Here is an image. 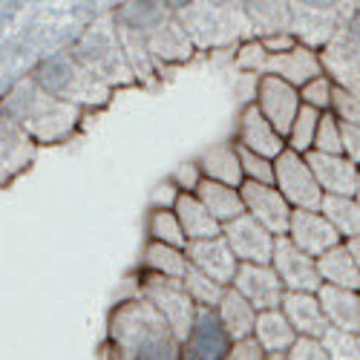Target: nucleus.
I'll list each match as a JSON object with an SVG mask.
<instances>
[{
	"label": "nucleus",
	"mask_w": 360,
	"mask_h": 360,
	"mask_svg": "<svg viewBox=\"0 0 360 360\" xmlns=\"http://www.w3.org/2000/svg\"><path fill=\"white\" fill-rule=\"evenodd\" d=\"M107 343L112 349V360H182V343L144 297L122 300L112 306Z\"/></svg>",
	"instance_id": "f257e3e1"
},
{
	"label": "nucleus",
	"mask_w": 360,
	"mask_h": 360,
	"mask_svg": "<svg viewBox=\"0 0 360 360\" xmlns=\"http://www.w3.org/2000/svg\"><path fill=\"white\" fill-rule=\"evenodd\" d=\"M0 115L18 124L35 144H61L78 130L84 110L52 98L32 78H23L0 98Z\"/></svg>",
	"instance_id": "f03ea898"
},
{
	"label": "nucleus",
	"mask_w": 360,
	"mask_h": 360,
	"mask_svg": "<svg viewBox=\"0 0 360 360\" xmlns=\"http://www.w3.org/2000/svg\"><path fill=\"white\" fill-rule=\"evenodd\" d=\"M29 78L52 98L72 104L78 110H96L112 98V89L107 84H101L96 75H89L70 49H58V52L44 55L35 64V70L29 72Z\"/></svg>",
	"instance_id": "7ed1b4c3"
},
{
	"label": "nucleus",
	"mask_w": 360,
	"mask_h": 360,
	"mask_svg": "<svg viewBox=\"0 0 360 360\" xmlns=\"http://www.w3.org/2000/svg\"><path fill=\"white\" fill-rule=\"evenodd\" d=\"M70 52L78 58V64L89 75H96L110 89L136 84V75H133V70L127 64V55L122 49V41H118L115 23H93V26H86L84 32L75 38V44L70 46Z\"/></svg>",
	"instance_id": "20e7f679"
},
{
	"label": "nucleus",
	"mask_w": 360,
	"mask_h": 360,
	"mask_svg": "<svg viewBox=\"0 0 360 360\" xmlns=\"http://www.w3.org/2000/svg\"><path fill=\"white\" fill-rule=\"evenodd\" d=\"M170 9L185 26L196 49L228 46L239 35H245V41L251 38L243 4H170Z\"/></svg>",
	"instance_id": "39448f33"
},
{
	"label": "nucleus",
	"mask_w": 360,
	"mask_h": 360,
	"mask_svg": "<svg viewBox=\"0 0 360 360\" xmlns=\"http://www.w3.org/2000/svg\"><path fill=\"white\" fill-rule=\"evenodd\" d=\"M139 280V297H144L150 306H153L162 320L170 326V332L176 335L179 343H185L191 335V326L196 317V306L188 297L185 285L179 280H167V277H156V274H136Z\"/></svg>",
	"instance_id": "423d86ee"
},
{
	"label": "nucleus",
	"mask_w": 360,
	"mask_h": 360,
	"mask_svg": "<svg viewBox=\"0 0 360 360\" xmlns=\"http://www.w3.org/2000/svg\"><path fill=\"white\" fill-rule=\"evenodd\" d=\"M274 188L291 211H320L326 199L306 156L291 153V150H283L274 159Z\"/></svg>",
	"instance_id": "0eeeda50"
},
{
	"label": "nucleus",
	"mask_w": 360,
	"mask_h": 360,
	"mask_svg": "<svg viewBox=\"0 0 360 360\" xmlns=\"http://www.w3.org/2000/svg\"><path fill=\"white\" fill-rule=\"evenodd\" d=\"M271 268L280 277L285 291L294 294H317L320 274H317V259L306 257L300 248L291 245L288 236H277L274 239V254H271Z\"/></svg>",
	"instance_id": "6e6552de"
},
{
	"label": "nucleus",
	"mask_w": 360,
	"mask_h": 360,
	"mask_svg": "<svg viewBox=\"0 0 360 360\" xmlns=\"http://www.w3.org/2000/svg\"><path fill=\"white\" fill-rule=\"evenodd\" d=\"M222 239L228 243L231 254L236 257V262H248V265H271V254H274V233L265 231L257 219H251L248 214H243L239 219L222 225Z\"/></svg>",
	"instance_id": "1a4fd4ad"
},
{
	"label": "nucleus",
	"mask_w": 360,
	"mask_h": 360,
	"mask_svg": "<svg viewBox=\"0 0 360 360\" xmlns=\"http://www.w3.org/2000/svg\"><path fill=\"white\" fill-rule=\"evenodd\" d=\"M254 104L257 110L262 112V118L271 124L283 139L294 122V115L300 112V89L274 78V75H259V84H257V96H254Z\"/></svg>",
	"instance_id": "9d476101"
},
{
	"label": "nucleus",
	"mask_w": 360,
	"mask_h": 360,
	"mask_svg": "<svg viewBox=\"0 0 360 360\" xmlns=\"http://www.w3.org/2000/svg\"><path fill=\"white\" fill-rule=\"evenodd\" d=\"M291 35L320 52L338 35V4H291Z\"/></svg>",
	"instance_id": "9b49d317"
},
{
	"label": "nucleus",
	"mask_w": 360,
	"mask_h": 360,
	"mask_svg": "<svg viewBox=\"0 0 360 360\" xmlns=\"http://www.w3.org/2000/svg\"><path fill=\"white\" fill-rule=\"evenodd\" d=\"M233 340L214 309H196L191 335L182 343V360H225Z\"/></svg>",
	"instance_id": "f8f14e48"
},
{
	"label": "nucleus",
	"mask_w": 360,
	"mask_h": 360,
	"mask_svg": "<svg viewBox=\"0 0 360 360\" xmlns=\"http://www.w3.org/2000/svg\"><path fill=\"white\" fill-rule=\"evenodd\" d=\"M231 288L243 294L248 303L254 306L257 314H259V311H277V309L283 306V297H285V288H283V283H280V277L274 274L271 265H248V262H239Z\"/></svg>",
	"instance_id": "ddd939ff"
},
{
	"label": "nucleus",
	"mask_w": 360,
	"mask_h": 360,
	"mask_svg": "<svg viewBox=\"0 0 360 360\" xmlns=\"http://www.w3.org/2000/svg\"><path fill=\"white\" fill-rule=\"evenodd\" d=\"M239 196H243L245 214L257 219L265 231H271L274 236H285L288 219H291V207L280 196L274 185H257V182H243L239 185Z\"/></svg>",
	"instance_id": "4468645a"
},
{
	"label": "nucleus",
	"mask_w": 360,
	"mask_h": 360,
	"mask_svg": "<svg viewBox=\"0 0 360 360\" xmlns=\"http://www.w3.org/2000/svg\"><path fill=\"white\" fill-rule=\"evenodd\" d=\"M320 64L335 86L360 96V49L346 29H338V35L320 49Z\"/></svg>",
	"instance_id": "2eb2a0df"
},
{
	"label": "nucleus",
	"mask_w": 360,
	"mask_h": 360,
	"mask_svg": "<svg viewBox=\"0 0 360 360\" xmlns=\"http://www.w3.org/2000/svg\"><path fill=\"white\" fill-rule=\"evenodd\" d=\"M285 236L291 239L294 248H300L311 259H320L326 251H332L335 245L343 243L338 231L326 222V217L320 211H291Z\"/></svg>",
	"instance_id": "dca6fc26"
},
{
	"label": "nucleus",
	"mask_w": 360,
	"mask_h": 360,
	"mask_svg": "<svg viewBox=\"0 0 360 360\" xmlns=\"http://www.w3.org/2000/svg\"><path fill=\"white\" fill-rule=\"evenodd\" d=\"M185 257H188V265L196 268V271H202L205 277H211L217 285L222 288H231L233 277H236V257L231 254L228 243L219 236L214 239H199V243H188L185 245Z\"/></svg>",
	"instance_id": "f3484780"
},
{
	"label": "nucleus",
	"mask_w": 360,
	"mask_h": 360,
	"mask_svg": "<svg viewBox=\"0 0 360 360\" xmlns=\"http://www.w3.org/2000/svg\"><path fill=\"white\" fill-rule=\"evenodd\" d=\"M233 144L243 147V150H248V153H257V156L271 159V162L285 150V139L265 122L262 112L257 110V104H245L243 110H239Z\"/></svg>",
	"instance_id": "a211bd4d"
},
{
	"label": "nucleus",
	"mask_w": 360,
	"mask_h": 360,
	"mask_svg": "<svg viewBox=\"0 0 360 360\" xmlns=\"http://www.w3.org/2000/svg\"><path fill=\"white\" fill-rule=\"evenodd\" d=\"M262 75H274L291 86H306L309 81H314L317 75H323V64H320V52L303 46V44H294L288 52L280 55H268L265 58V70Z\"/></svg>",
	"instance_id": "6ab92c4d"
},
{
	"label": "nucleus",
	"mask_w": 360,
	"mask_h": 360,
	"mask_svg": "<svg viewBox=\"0 0 360 360\" xmlns=\"http://www.w3.org/2000/svg\"><path fill=\"white\" fill-rule=\"evenodd\" d=\"M306 162L323 196H354L360 182V167H354L346 156H323L311 150V153H306Z\"/></svg>",
	"instance_id": "aec40b11"
},
{
	"label": "nucleus",
	"mask_w": 360,
	"mask_h": 360,
	"mask_svg": "<svg viewBox=\"0 0 360 360\" xmlns=\"http://www.w3.org/2000/svg\"><path fill=\"white\" fill-rule=\"evenodd\" d=\"M144 46H147V55L153 64H159V61L162 64H185L196 52L191 35L185 32V26L179 23L176 15L170 20H165L156 32L144 41Z\"/></svg>",
	"instance_id": "412c9836"
},
{
	"label": "nucleus",
	"mask_w": 360,
	"mask_h": 360,
	"mask_svg": "<svg viewBox=\"0 0 360 360\" xmlns=\"http://www.w3.org/2000/svg\"><path fill=\"white\" fill-rule=\"evenodd\" d=\"M317 303L323 309V317H326L328 328H340V332H349V335L360 332V291L320 285L317 288Z\"/></svg>",
	"instance_id": "4be33fe9"
},
{
	"label": "nucleus",
	"mask_w": 360,
	"mask_h": 360,
	"mask_svg": "<svg viewBox=\"0 0 360 360\" xmlns=\"http://www.w3.org/2000/svg\"><path fill=\"white\" fill-rule=\"evenodd\" d=\"M280 311L285 314V320L294 328L297 338L323 340V335L328 332V323H326L323 309L317 303V294H294V291H285Z\"/></svg>",
	"instance_id": "5701e85b"
},
{
	"label": "nucleus",
	"mask_w": 360,
	"mask_h": 360,
	"mask_svg": "<svg viewBox=\"0 0 360 360\" xmlns=\"http://www.w3.org/2000/svg\"><path fill=\"white\" fill-rule=\"evenodd\" d=\"M173 18L170 4H156V0H141V4H122L112 12V23L124 32L147 41L156 29Z\"/></svg>",
	"instance_id": "b1692460"
},
{
	"label": "nucleus",
	"mask_w": 360,
	"mask_h": 360,
	"mask_svg": "<svg viewBox=\"0 0 360 360\" xmlns=\"http://www.w3.org/2000/svg\"><path fill=\"white\" fill-rule=\"evenodd\" d=\"M196 165L207 182H219L228 188H239L245 182L243 167H239V150L233 141H217L207 144L202 153L196 156Z\"/></svg>",
	"instance_id": "393cba45"
},
{
	"label": "nucleus",
	"mask_w": 360,
	"mask_h": 360,
	"mask_svg": "<svg viewBox=\"0 0 360 360\" xmlns=\"http://www.w3.org/2000/svg\"><path fill=\"white\" fill-rule=\"evenodd\" d=\"M35 141L29 139L18 124L0 115V182L35 162Z\"/></svg>",
	"instance_id": "a878e982"
},
{
	"label": "nucleus",
	"mask_w": 360,
	"mask_h": 360,
	"mask_svg": "<svg viewBox=\"0 0 360 360\" xmlns=\"http://www.w3.org/2000/svg\"><path fill=\"white\" fill-rule=\"evenodd\" d=\"M173 214H176L179 225H182L188 243H199V239H214V236L222 233V225L205 211V205H202L193 193H182V196H179Z\"/></svg>",
	"instance_id": "bb28decb"
},
{
	"label": "nucleus",
	"mask_w": 360,
	"mask_h": 360,
	"mask_svg": "<svg viewBox=\"0 0 360 360\" xmlns=\"http://www.w3.org/2000/svg\"><path fill=\"white\" fill-rule=\"evenodd\" d=\"M219 323L225 326V332L231 335V340H245L254 335V323H257V311L248 300L233 291V288H225L219 306L214 309Z\"/></svg>",
	"instance_id": "cd10ccee"
},
{
	"label": "nucleus",
	"mask_w": 360,
	"mask_h": 360,
	"mask_svg": "<svg viewBox=\"0 0 360 360\" xmlns=\"http://www.w3.org/2000/svg\"><path fill=\"white\" fill-rule=\"evenodd\" d=\"M193 196L205 205V211L211 214L219 225H228V222H233V219H239L245 214V205H243V196H239V188H228V185L207 182V179H205Z\"/></svg>",
	"instance_id": "c85d7f7f"
},
{
	"label": "nucleus",
	"mask_w": 360,
	"mask_h": 360,
	"mask_svg": "<svg viewBox=\"0 0 360 360\" xmlns=\"http://www.w3.org/2000/svg\"><path fill=\"white\" fill-rule=\"evenodd\" d=\"M251 338L262 346V352L268 357H271V354H285L294 346V340H297L294 328L288 326V320H285V314L280 309L277 311H259Z\"/></svg>",
	"instance_id": "c756f323"
},
{
	"label": "nucleus",
	"mask_w": 360,
	"mask_h": 360,
	"mask_svg": "<svg viewBox=\"0 0 360 360\" xmlns=\"http://www.w3.org/2000/svg\"><path fill=\"white\" fill-rule=\"evenodd\" d=\"M317 274L323 285H335V288H346V291H360V271L352 259V254L346 251V245H335L332 251H326L317 259Z\"/></svg>",
	"instance_id": "7c9ffc66"
},
{
	"label": "nucleus",
	"mask_w": 360,
	"mask_h": 360,
	"mask_svg": "<svg viewBox=\"0 0 360 360\" xmlns=\"http://www.w3.org/2000/svg\"><path fill=\"white\" fill-rule=\"evenodd\" d=\"M251 38L291 32V4H243Z\"/></svg>",
	"instance_id": "2f4dec72"
},
{
	"label": "nucleus",
	"mask_w": 360,
	"mask_h": 360,
	"mask_svg": "<svg viewBox=\"0 0 360 360\" xmlns=\"http://www.w3.org/2000/svg\"><path fill=\"white\" fill-rule=\"evenodd\" d=\"M139 271L182 283L185 274H188V257H185V251H179V248L147 243L144 251H141V268H139Z\"/></svg>",
	"instance_id": "473e14b6"
},
{
	"label": "nucleus",
	"mask_w": 360,
	"mask_h": 360,
	"mask_svg": "<svg viewBox=\"0 0 360 360\" xmlns=\"http://www.w3.org/2000/svg\"><path fill=\"white\" fill-rule=\"evenodd\" d=\"M320 214L338 231L343 243L360 236V202L354 196H326Z\"/></svg>",
	"instance_id": "72a5a7b5"
},
{
	"label": "nucleus",
	"mask_w": 360,
	"mask_h": 360,
	"mask_svg": "<svg viewBox=\"0 0 360 360\" xmlns=\"http://www.w3.org/2000/svg\"><path fill=\"white\" fill-rule=\"evenodd\" d=\"M147 243H159V245L185 251L188 239H185V231L179 225L173 211H150L147 214Z\"/></svg>",
	"instance_id": "f704fd0d"
},
{
	"label": "nucleus",
	"mask_w": 360,
	"mask_h": 360,
	"mask_svg": "<svg viewBox=\"0 0 360 360\" xmlns=\"http://www.w3.org/2000/svg\"><path fill=\"white\" fill-rule=\"evenodd\" d=\"M320 115L323 112H317L311 107H300V112L294 115V122H291V127L285 133V150H291V153H300V156L311 153Z\"/></svg>",
	"instance_id": "c9c22d12"
},
{
	"label": "nucleus",
	"mask_w": 360,
	"mask_h": 360,
	"mask_svg": "<svg viewBox=\"0 0 360 360\" xmlns=\"http://www.w3.org/2000/svg\"><path fill=\"white\" fill-rule=\"evenodd\" d=\"M182 285H185V291L193 300L196 309H217L222 294H225L222 285H217L211 277H205L202 271H196V268H191V265H188V274H185Z\"/></svg>",
	"instance_id": "e433bc0d"
},
{
	"label": "nucleus",
	"mask_w": 360,
	"mask_h": 360,
	"mask_svg": "<svg viewBox=\"0 0 360 360\" xmlns=\"http://www.w3.org/2000/svg\"><path fill=\"white\" fill-rule=\"evenodd\" d=\"M314 153L323 156H343V144H340V122L332 112H323L317 122V133H314Z\"/></svg>",
	"instance_id": "4c0bfd02"
},
{
	"label": "nucleus",
	"mask_w": 360,
	"mask_h": 360,
	"mask_svg": "<svg viewBox=\"0 0 360 360\" xmlns=\"http://www.w3.org/2000/svg\"><path fill=\"white\" fill-rule=\"evenodd\" d=\"M332 93H335L332 78H328V75H317L306 86H300V104L311 107L317 112H328V110H332Z\"/></svg>",
	"instance_id": "58836bf2"
},
{
	"label": "nucleus",
	"mask_w": 360,
	"mask_h": 360,
	"mask_svg": "<svg viewBox=\"0 0 360 360\" xmlns=\"http://www.w3.org/2000/svg\"><path fill=\"white\" fill-rule=\"evenodd\" d=\"M323 349L328 352L332 360H360V340L357 335L340 332V328H328L323 335Z\"/></svg>",
	"instance_id": "ea45409f"
},
{
	"label": "nucleus",
	"mask_w": 360,
	"mask_h": 360,
	"mask_svg": "<svg viewBox=\"0 0 360 360\" xmlns=\"http://www.w3.org/2000/svg\"><path fill=\"white\" fill-rule=\"evenodd\" d=\"M239 150V167H243V179L245 182H257V185H274V162L248 153V150L236 147Z\"/></svg>",
	"instance_id": "a19ab883"
},
{
	"label": "nucleus",
	"mask_w": 360,
	"mask_h": 360,
	"mask_svg": "<svg viewBox=\"0 0 360 360\" xmlns=\"http://www.w3.org/2000/svg\"><path fill=\"white\" fill-rule=\"evenodd\" d=\"M332 112L340 124H352V127H360V96L349 93V89H340L335 86L332 93Z\"/></svg>",
	"instance_id": "79ce46f5"
},
{
	"label": "nucleus",
	"mask_w": 360,
	"mask_h": 360,
	"mask_svg": "<svg viewBox=\"0 0 360 360\" xmlns=\"http://www.w3.org/2000/svg\"><path fill=\"white\" fill-rule=\"evenodd\" d=\"M265 58L268 52L262 49V44L257 38H248L239 44V52H236V67L243 70V75H262L265 70Z\"/></svg>",
	"instance_id": "37998d69"
},
{
	"label": "nucleus",
	"mask_w": 360,
	"mask_h": 360,
	"mask_svg": "<svg viewBox=\"0 0 360 360\" xmlns=\"http://www.w3.org/2000/svg\"><path fill=\"white\" fill-rule=\"evenodd\" d=\"M167 179L173 182V188H176L179 193H196V191H199V185L205 182V176H202V170H199L196 159L179 162V165L173 167V173H170Z\"/></svg>",
	"instance_id": "c03bdc74"
},
{
	"label": "nucleus",
	"mask_w": 360,
	"mask_h": 360,
	"mask_svg": "<svg viewBox=\"0 0 360 360\" xmlns=\"http://www.w3.org/2000/svg\"><path fill=\"white\" fill-rule=\"evenodd\" d=\"M285 360H332L328 352L323 349L320 340H311V338H297L294 346L285 352Z\"/></svg>",
	"instance_id": "a18cd8bd"
},
{
	"label": "nucleus",
	"mask_w": 360,
	"mask_h": 360,
	"mask_svg": "<svg viewBox=\"0 0 360 360\" xmlns=\"http://www.w3.org/2000/svg\"><path fill=\"white\" fill-rule=\"evenodd\" d=\"M182 196L170 179H162V182L153 185V191H150V211H173L176 207V199Z\"/></svg>",
	"instance_id": "49530a36"
},
{
	"label": "nucleus",
	"mask_w": 360,
	"mask_h": 360,
	"mask_svg": "<svg viewBox=\"0 0 360 360\" xmlns=\"http://www.w3.org/2000/svg\"><path fill=\"white\" fill-rule=\"evenodd\" d=\"M225 360H268V354L262 352V346L254 338H245V340H233Z\"/></svg>",
	"instance_id": "de8ad7c7"
},
{
	"label": "nucleus",
	"mask_w": 360,
	"mask_h": 360,
	"mask_svg": "<svg viewBox=\"0 0 360 360\" xmlns=\"http://www.w3.org/2000/svg\"><path fill=\"white\" fill-rule=\"evenodd\" d=\"M340 144H343V156L354 167H360V127L340 124Z\"/></svg>",
	"instance_id": "09e8293b"
},
{
	"label": "nucleus",
	"mask_w": 360,
	"mask_h": 360,
	"mask_svg": "<svg viewBox=\"0 0 360 360\" xmlns=\"http://www.w3.org/2000/svg\"><path fill=\"white\" fill-rule=\"evenodd\" d=\"M346 32H349V38L357 44V49H360V9L352 15V23H349V29H346Z\"/></svg>",
	"instance_id": "8fccbe9b"
},
{
	"label": "nucleus",
	"mask_w": 360,
	"mask_h": 360,
	"mask_svg": "<svg viewBox=\"0 0 360 360\" xmlns=\"http://www.w3.org/2000/svg\"><path fill=\"white\" fill-rule=\"evenodd\" d=\"M346 245V251L352 254V259H354V265H357V271H360V236L357 239H349V243H343Z\"/></svg>",
	"instance_id": "3c124183"
},
{
	"label": "nucleus",
	"mask_w": 360,
	"mask_h": 360,
	"mask_svg": "<svg viewBox=\"0 0 360 360\" xmlns=\"http://www.w3.org/2000/svg\"><path fill=\"white\" fill-rule=\"evenodd\" d=\"M268 360H285V354H271V357H268Z\"/></svg>",
	"instance_id": "603ef678"
},
{
	"label": "nucleus",
	"mask_w": 360,
	"mask_h": 360,
	"mask_svg": "<svg viewBox=\"0 0 360 360\" xmlns=\"http://www.w3.org/2000/svg\"><path fill=\"white\" fill-rule=\"evenodd\" d=\"M354 199L360 202V182H357V191H354Z\"/></svg>",
	"instance_id": "864d4df0"
},
{
	"label": "nucleus",
	"mask_w": 360,
	"mask_h": 360,
	"mask_svg": "<svg viewBox=\"0 0 360 360\" xmlns=\"http://www.w3.org/2000/svg\"><path fill=\"white\" fill-rule=\"evenodd\" d=\"M357 340H360V332H357Z\"/></svg>",
	"instance_id": "5fc2aeb1"
}]
</instances>
